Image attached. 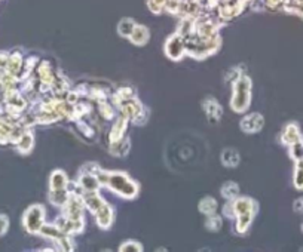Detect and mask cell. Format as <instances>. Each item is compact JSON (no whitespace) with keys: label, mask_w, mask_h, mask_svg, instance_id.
<instances>
[{"label":"cell","mask_w":303,"mask_h":252,"mask_svg":"<svg viewBox=\"0 0 303 252\" xmlns=\"http://www.w3.org/2000/svg\"><path fill=\"white\" fill-rule=\"evenodd\" d=\"M135 24L133 20H122L121 21V24H119V34L121 36H124V37H130L131 36V33L134 30Z\"/></svg>","instance_id":"f1b7e54d"},{"label":"cell","mask_w":303,"mask_h":252,"mask_svg":"<svg viewBox=\"0 0 303 252\" xmlns=\"http://www.w3.org/2000/svg\"><path fill=\"white\" fill-rule=\"evenodd\" d=\"M15 146H17V149H18V152L20 153H23V155H29L32 150H33L34 147V135L32 131H24V134L17 140V143H15Z\"/></svg>","instance_id":"e0dca14e"},{"label":"cell","mask_w":303,"mask_h":252,"mask_svg":"<svg viewBox=\"0 0 303 252\" xmlns=\"http://www.w3.org/2000/svg\"><path fill=\"white\" fill-rule=\"evenodd\" d=\"M300 252H303V248H302V249H300Z\"/></svg>","instance_id":"f35d334b"},{"label":"cell","mask_w":303,"mask_h":252,"mask_svg":"<svg viewBox=\"0 0 303 252\" xmlns=\"http://www.w3.org/2000/svg\"><path fill=\"white\" fill-rule=\"evenodd\" d=\"M251 102V79L247 74H242L232 83V98L231 107L235 113H244Z\"/></svg>","instance_id":"3957f363"},{"label":"cell","mask_w":303,"mask_h":252,"mask_svg":"<svg viewBox=\"0 0 303 252\" xmlns=\"http://www.w3.org/2000/svg\"><path fill=\"white\" fill-rule=\"evenodd\" d=\"M302 231H303V224H302Z\"/></svg>","instance_id":"ab89813d"},{"label":"cell","mask_w":303,"mask_h":252,"mask_svg":"<svg viewBox=\"0 0 303 252\" xmlns=\"http://www.w3.org/2000/svg\"><path fill=\"white\" fill-rule=\"evenodd\" d=\"M199 212H202L204 215H207V217H210V215H214L216 214V211H217V200L214 199V197H210V196H207V197H204L201 199V202H199Z\"/></svg>","instance_id":"44dd1931"},{"label":"cell","mask_w":303,"mask_h":252,"mask_svg":"<svg viewBox=\"0 0 303 252\" xmlns=\"http://www.w3.org/2000/svg\"><path fill=\"white\" fill-rule=\"evenodd\" d=\"M118 108H119L122 116H125L128 120H133L135 116L144 108V105L140 102V99L137 96H134V98H130V99L124 101Z\"/></svg>","instance_id":"30bf717a"},{"label":"cell","mask_w":303,"mask_h":252,"mask_svg":"<svg viewBox=\"0 0 303 252\" xmlns=\"http://www.w3.org/2000/svg\"><path fill=\"white\" fill-rule=\"evenodd\" d=\"M300 138H302L300 129H299V126L296 125V123H288V125H285L282 134H281V141H282L285 146H288V147H290L291 144L297 143Z\"/></svg>","instance_id":"5bb4252c"},{"label":"cell","mask_w":303,"mask_h":252,"mask_svg":"<svg viewBox=\"0 0 303 252\" xmlns=\"http://www.w3.org/2000/svg\"><path fill=\"white\" fill-rule=\"evenodd\" d=\"M68 190H58V191H49V202L55 206H64L68 199Z\"/></svg>","instance_id":"d4e9b609"},{"label":"cell","mask_w":303,"mask_h":252,"mask_svg":"<svg viewBox=\"0 0 303 252\" xmlns=\"http://www.w3.org/2000/svg\"><path fill=\"white\" fill-rule=\"evenodd\" d=\"M265 119L260 113H248L239 122V128L244 134H257L263 129Z\"/></svg>","instance_id":"8992f818"},{"label":"cell","mask_w":303,"mask_h":252,"mask_svg":"<svg viewBox=\"0 0 303 252\" xmlns=\"http://www.w3.org/2000/svg\"><path fill=\"white\" fill-rule=\"evenodd\" d=\"M55 243H57V248H58V251L60 252L74 251V245H73V242L70 240L68 234H63L61 237H58V239L55 240Z\"/></svg>","instance_id":"4316f807"},{"label":"cell","mask_w":303,"mask_h":252,"mask_svg":"<svg viewBox=\"0 0 303 252\" xmlns=\"http://www.w3.org/2000/svg\"><path fill=\"white\" fill-rule=\"evenodd\" d=\"M24 228L29 233L39 234L40 228L45 224V208L42 205H33L30 206L26 212H24V218H23Z\"/></svg>","instance_id":"277c9868"},{"label":"cell","mask_w":303,"mask_h":252,"mask_svg":"<svg viewBox=\"0 0 303 252\" xmlns=\"http://www.w3.org/2000/svg\"><path fill=\"white\" fill-rule=\"evenodd\" d=\"M130 39H131V42L134 43V45H144V43H147V40H149V30L144 27V26H135L134 30L131 33V36H130Z\"/></svg>","instance_id":"7402d4cb"},{"label":"cell","mask_w":303,"mask_h":252,"mask_svg":"<svg viewBox=\"0 0 303 252\" xmlns=\"http://www.w3.org/2000/svg\"><path fill=\"white\" fill-rule=\"evenodd\" d=\"M201 105L204 113L207 114V117H208L210 122L217 123V122L222 119V116H223V108H222L220 102H219L214 96H207L201 102Z\"/></svg>","instance_id":"ba28073f"},{"label":"cell","mask_w":303,"mask_h":252,"mask_svg":"<svg viewBox=\"0 0 303 252\" xmlns=\"http://www.w3.org/2000/svg\"><path fill=\"white\" fill-rule=\"evenodd\" d=\"M155 252H168V251H167L165 248H158V249H156Z\"/></svg>","instance_id":"d590c367"},{"label":"cell","mask_w":303,"mask_h":252,"mask_svg":"<svg viewBox=\"0 0 303 252\" xmlns=\"http://www.w3.org/2000/svg\"><path fill=\"white\" fill-rule=\"evenodd\" d=\"M55 225L64 233V234H77L83 230V218L82 220H68L66 217H60L55 221Z\"/></svg>","instance_id":"8fae6325"},{"label":"cell","mask_w":303,"mask_h":252,"mask_svg":"<svg viewBox=\"0 0 303 252\" xmlns=\"http://www.w3.org/2000/svg\"><path fill=\"white\" fill-rule=\"evenodd\" d=\"M149 114H150V113H149V110L144 107V108H143V110H141V111H140V113L135 116L131 122H134L135 125H144V123L149 120Z\"/></svg>","instance_id":"d6a6232c"},{"label":"cell","mask_w":303,"mask_h":252,"mask_svg":"<svg viewBox=\"0 0 303 252\" xmlns=\"http://www.w3.org/2000/svg\"><path fill=\"white\" fill-rule=\"evenodd\" d=\"M234 205V214L236 217V231L238 233H245L254 220V215L259 209V205L256 200L250 197H236L232 200Z\"/></svg>","instance_id":"7a4b0ae2"},{"label":"cell","mask_w":303,"mask_h":252,"mask_svg":"<svg viewBox=\"0 0 303 252\" xmlns=\"http://www.w3.org/2000/svg\"><path fill=\"white\" fill-rule=\"evenodd\" d=\"M290 155H291V158L294 159L296 162H299V160H303V141L302 138L297 141V143H294V144H291L290 146Z\"/></svg>","instance_id":"f546056e"},{"label":"cell","mask_w":303,"mask_h":252,"mask_svg":"<svg viewBox=\"0 0 303 252\" xmlns=\"http://www.w3.org/2000/svg\"><path fill=\"white\" fill-rule=\"evenodd\" d=\"M128 119L125 116H119L116 117L115 123L110 129V134H109V146L110 144H116L119 141H122L125 138V134H127V129H128Z\"/></svg>","instance_id":"9c48e42d"},{"label":"cell","mask_w":303,"mask_h":252,"mask_svg":"<svg viewBox=\"0 0 303 252\" xmlns=\"http://www.w3.org/2000/svg\"><path fill=\"white\" fill-rule=\"evenodd\" d=\"M97 178L101 186H106L112 191H115L118 196L124 199H134L138 194V184L134 180H131L125 172H110V171H103L97 174Z\"/></svg>","instance_id":"6da1fadb"},{"label":"cell","mask_w":303,"mask_h":252,"mask_svg":"<svg viewBox=\"0 0 303 252\" xmlns=\"http://www.w3.org/2000/svg\"><path fill=\"white\" fill-rule=\"evenodd\" d=\"M222 196L226 199V200H235L238 197V193H239V186L234 183V181H228L222 186Z\"/></svg>","instance_id":"cb8c5ba5"},{"label":"cell","mask_w":303,"mask_h":252,"mask_svg":"<svg viewBox=\"0 0 303 252\" xmlns=\"http://www.w3.org/2000/svg\"><path fill=\"white\" fill-rule=\"evenodd\" d=\"M95 215V221L100 225V228L107 230L110 228V225L113 224V218H115V212L112 209V206L109 203H104L100 209L94 214Z\"/></svg>","instance_id":"7c38bea8"},{"label":"cell","mask_w":303,"mask_h":252,"mask_svg":"<svg viewBox=\"0 0 303 252\" xmlns=\"http://www.w3.org/2000/svg\"><path fill=\"white\" fill-rule=\"evenodd\" d=\"M115 108L116 107L113 104L107 102V101L98 104V111H100L101 116L104 117V120H113L115 119V116H116V110Z\"/></svg>","instance_id":"484cf974"},{"label":"cell","mask_w":303,"mask_h":252,"mask_svg":"<svg viewBox=\"0 0 303 252\" xmlns=\"http://www.w3.org/2000/svg\"><path fill=\"white\" fill-rule=\"evenodd\" d=\"M118 252H143V246L135 240H127L119 246Z\"/></svg>","instance_id":"4dcf8cb0"},{"label":"cell","mask_w":303,"mask_h":252,"mask_svg":"<svg viewBox=\"0 0 303 252\" xmlns=\"http://www.w3.org/2000/svg\"><path fill=\"white\" fill-rule=\"evenodd\" d=\"M40 236L43 237H48V239H52V240H57L58 237H61L64 233L55 225V224H43V227L40 228L39 231Z\"/></svg>","instance_id":"603a6c76"},{"label":"cell","mask_w":303,"mask_h":252,"mask_svg":"<svg viewBox=\"0 0 303 252\" xmlns=\"http://www.w3.org/2000/svg\"><path fill=\"white\" fill-rule=\"evenodd\" d=\"M199 252H210V251H208V249H202V251H199Z\"/></svg>","instance_id":"74e56055"},{"label":"cell","mask_w":303,"mask_h":252,"mask_svg":"<svg viewBox=\"0 0 303 252\" xmlns=\"http://www.w3.org/2000/svg\"><path fill=\"white\" fill-rule=\"evenodd\" d=\"M82 197H83L85 206H86L92 214H95L101 206L106 203L104 199L98 194V191H86V193H82Z\"/></svg>","instance_id":"9a60e30c"},{"label":"cell","mask_w":303,"mask_h":252,"mask_svg":"<svg viewBox=\"0 0 303 252\" xmlns=\"http://www.w3.org/2000/svg\"><path fill=\"white\" fill-rule=\"evenodd\" d=\"M165 54L169 60L172 61H178L184 57L186 54V45L183 42V39L178 36V34H174L171 36L167 43H165Z\"/></svg>","instance_id":"52a82bcc"},{"label":"cell","mask_w":303,"mask_h":252,"mask_svg":"<svg viewBox=\"0 0 303 252\" xmlns=\"http://www.w3.org/2000/svg\"><path fill=\"white\" fill-rule=\"evenodd\" d=\"M135 91L131 86H121L116 89V92L112 95V104L118 108L124 101L130 99V98H134Z\"/></svg>","instance_id":"ac0fdd59"},{"label":"cell","mask_w":303,"mask_h":252,"mask_svg":"<svg viewBox=\"0 0 303 252\" xmlns=\"http://www.w3.org/2000/svg\"><path fill=\"white\" fill-rule=\"evenodd\" d=\"M130 149H131V141H130V138H127V137H125L122 141L109 146L110 155H113V156H116V158H125V156L130 153Z\"/></svg>","instance_id":"d6986e66"},{"label":"cell","mask_w":303,"mask_h":252,"mask_svg":"<svg viewBox=\"0 0 303 252\" xmlns=\"http://www.w3.org/2000/svg\"><path fill=\"white\" fill-rule=\"evenodd\" d=\"M294 186L297 190H303V160H299L294 171Z\"/></svg>","instance_id":"1f68e13d"},{"label":"cell","mask_w":303,"mask_h":252,"mask_svg":"<svg viewBox=\"0 0 303 252\" xmlns=\"http://www.w3.org/2000/svg\"><path fill=\"white\" fill-rule=\"evenodd\" d=\"M49 187L52 191H58V190H68V178L64 171L57 169L51 174L49 178Z\"/></svg>","instance_id":"2e32d148"},{"label":"cell","mask_w":303,"mask_h":252,"mask_svg":"<svg viewBox=\"0 0 303 252\" xmlns=\"http://www.w3.org/2000/svg\"><path fill=\"white\" fill-rule=\"evenodd\" d=\"M220 160L223 163V166L226 168H235L239 165V160H241V156L238 153V150L235 149H225L220 155Z\"/></svg>","instance_id":"ffe728a7"},{"label":"cell","mask_w":303,"mask_h":252,"mask_svg":"<svg viewBox=\"0 0 303 252\" xmlns=\"http://www.w3.org/2000/svg\"><path fill=\"white\" fill-rule=\"evenodd\" d=\"M101 252H113V251H110V249H104V251H101Z\"/></svg>","instance_id":"8d00e7d4"},{"label":"cell","mask_w":303,"mask_h":252,"mask_svg":"<svg viewBox=\"0 0 303 252\" xmlns=\"http://www.w3.org/2000/svg\"><path fill=\"white\" fill-rule=\"evenodd\" d=\"M77 186H79V189L82 190V193H86V191H98V189L101 187L97 175H94V174H85V172L80 174V177H79V180H77Z\"/></svg>","instance_id":"4fadbf2b"},{"label":"cell","mask_w":303,"mask_h":252,"mask_svg":"<svg viewBox=\"0 0 303 252\" xmlns=\"http://www.w3.org/2000/svg\"><path fill=\"white\" fill-rule=\"evenodd\" d=\"M293 208H294V211H296L297 214H303V197H299V199L294 200Z\"/></svg>","instance_id":"e575fe53"},{"label":"cell","mask_w":303,"mask_h":252,"mask_svg":"<svg viewBox=\"0 0 303 252\" xmlns=\"http://www.w3.org/2000/svg\"><path fill=\"white\" fill-rule=\"evenodd\" d=\"M222 224H223L222 217H220V215H216V214L207 217V221H205V227H207V230H210V231H219V230L222 228Z\"/></svg>","instance_id":"83f0119b"},{"label":"cell","mask_w":303,"mask_h":252,"mask_svg":"<svg viewBox=\"0 0 303 252\" xmlns=\"http://www.w3.org/2000/svg\"><path fill=\"white\" fill-rule=\"evenodd\" d=\"M8 228H9V220H8V217L0 214V236H3V234L8 231Z\"/></svg>","instance_id":"836d02e7"},{"label":"cell","mask_w":303,"mask_h":252,"mask_svg":"<svg viewBox=\"0 0 303 252\" xmlns=\"http://www.w3.org/2000/svg\"><path fill=\"white\" fill-rule=\"evenodd\" d=\"M63 208H64L63 217H66L68 220H82L83 218V209H85V202H83L82 194L70 193L67 202L64 203Z\"/></svg>","instance_id":"5b68a950"}]
</instances>
